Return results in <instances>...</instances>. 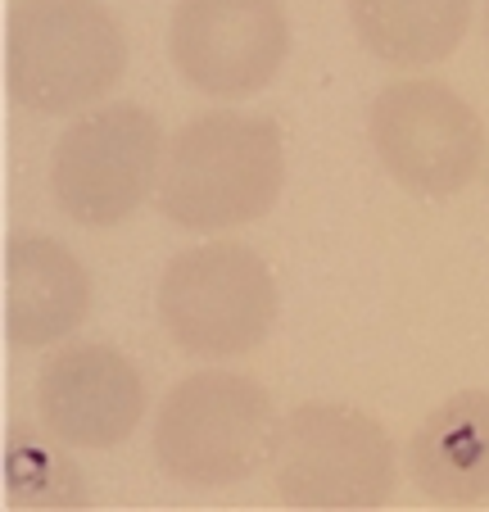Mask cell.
<instances>
[{"instance_id":"3957f363","label":"cell","mask_w":489,"mask_h":512,"mask_svg":"<svg viewBox=\"0 0 489 512\" xmlns=\"http://www.w3.org/2000/svg\"><path fill=\"white\" fill-rule=\"evenodd\" d=\"M277 440L272 395L240 372H195L168 390L154 422V458L177 485L218 490L263 467Z\"/></svg>"},{"instance_id":"5b68a950","label":"cell","mask_w":489,"mask_h":512,"mask_svg":"<svg viewBox=\"0 0 489 512\" xmlns=\"http://www.w3.org/2000/svg\"><path fill=\"white\" fill-rule=\"evenodd\" d=\"M159 318L173 345L195 358L250 354L277 322V281L250 245H195L163 268Z\"/></svg>"},{"instance_id":"8992f818","label":"cell","mask_w":489,"mask_h":512,"mask_svg":"<svg viewBox=\"0 0 489 512\" xmlns=\"http://www.w3.org/2000/svg\"><path fill=\"white\" fill-rule=\"evenodd\" d=\"M163 132L150 109L105 105L77 118L55 145L50 186L64 218L77 227H118L127 223L150 186L159 182Z\"/></svg>"},{"instance_id":"ba28073f","label":"cell","mask_w":489,"mask_h":512,"mask_svg":"<svg viewBox=\"0 0 489 512\" xmlns=\"http://www.w3.org/2000/svg\"><path fill=\"white\" fill-rule=\"evenodd\" d=\"M168 50L195 91L240 100L277 78L290 23L281 0H177Z\"/></svg>"},{"instance_id":"7c38bea8","label":"cell","mask_w":489,"mask_h":512,"mask_svg":"<svg viewBox=\"0 0 489 512\" xmlns=\"http://www.w3.org/2000/svg\"><path fill=\"white\" fill-rule=\"evenodd\" d=\"M349 23L381 64H440L462 46L471 0H349Z\"/></svg>"},{"instance_id":"5bb4252c","label":"cell","mask_w":489,"mask_h":512,"mask_svg":"<svg viewBox=\"0 0 489 512\" xmlns=\"http://www.w3.org/2000/svg\"><path fill=\"white\" fill-rule=\"evenodd\" d=\"M485 37H489V10H485Z\"/></svg>"},{"instance_id":"30bf717a","label":"cell","mask_w":489,"mask_h":512,"mask_svg":"<svg viewBox=\"0 0 489 512\" xmlns=\"http://www.w3.org/2000/svg\"><path fill=\"white\" fill-rule=\"evenodd\" d=\"M91 309V277L50 236H19L5 254V336L41 349L73 336Z\"/></svg>"},{"instance_id":"7a4b0ae2","label":"cell","mask_w":489,"mask_h":512,"mask_svg":"<svg viewBox=\"0 0 489 512\" xmlns=\"http://www.w3.org/2000/svg\"><path fill=\"white\" fill-rule=\"evenodd\" d=\"M10 96L32 114H73L127 73L123 23L100 0H19L5 50Z\"/></svg>"},{"instance_id":"277c9868","label":"cell","mask_w":489,"mask_h":512,"mask_svg":"<svg viewBox=\"0 0 489 512\" xmlns=\"http://www.w3.org/2000/svg\"><path fill=\"white\" fill-rule=\"evenodd\" d=\"M272 481L290 508H381L394 494V445L376 417L345 404H299L272 440Z\"/></svg>"},{"instance_id":"9c48e42d","label":"cell","mask_w":489,"mask_h":512,"mask_svg":"<svg viewBox=\"0 0 489 512\" xmlns=\"http://www.w3.org/2000/svg\"><path fill=\"white\" fill-rule=\"evenodd\" d=\"M145 381L127 354L109 345H68L37 377L41 422L73 449H114L145 417Z\"/></svg>"},{"instance_id":"8fae6325","label":"cell","mask_w":489,"mask_h":512,"mask_svg":"<svg viewBox=\"0 0 489 512\" xmlns=\"http://www.w3.org/2000/svg\"><path fill=\"white\" fill-rule=\"evenodd\" d=\"M408 476L444 503L489 499V390H458L408 440Z\"/></svg>"},{"instance_id":"4fadbf2b","label":"cell","mask_w":489,"mask_h":512,"mask_svg":"<svg viewBox=\"0 0 489 512\" xmlns=\"http://www.w3.org/2000/svg\"><path fill=\"white\" fill-rule=\"evenodd\" d=\"M59 445H46L32 426H14L10 440H5V485H10V499L37 503V508H82L87 485L77 476L73 458L59 454Z\"/></svg>"},{"instance_id":"6da1fadb","label":"cell","mask_w":489,"mask_h":512,"mask_svg":"<svg viewBox=\"0 0 489 512\" xmlns=\"http://www.w3.org/2000/svg\"><path fill=\"white\" fill-rule=\"evenodd\" d=\"M286 182L281 127L272 118L213 109L168 141L159 182L163 218L182 232H227L259 223Z\"/></svg>"},{"instance_id":"52a82bcc","label":"cell","mask_w":489,"mask_h":512,"mask_svg":"<svg viewBox=\"0 0 489 512\" xmlns=\"http://www.w3.org/2000/svg\"><path fill=\"white\" fill-rule=\"evenodd\" d=\"M381 168L413 195H458L485 155L480 114L453 87L431 78L390 82L367 114Z\"/></svg>"}]
</instances>
